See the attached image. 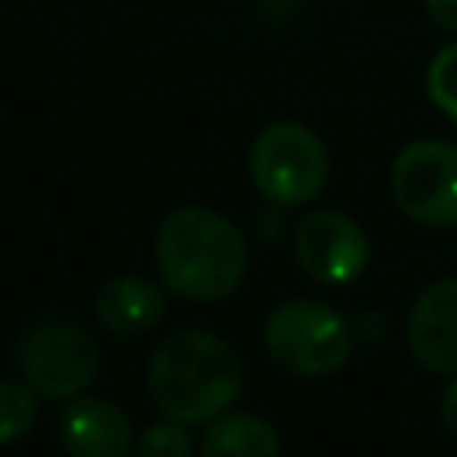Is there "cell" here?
<instances>
[{"instance_id":"6da1fadb","label":"cell","mask_w":457,"mask_h":457,"mask_svg":"<svg viewBox=\"0 0 457 457\" xmlns=\"http://www.w3.org/2000/svg\"><path fill=\"white\" fill-rule=\"evenodd\" d=\"M146 389L168 418L182 425H211L239 396L243 364L221 336L207 328H186L154 350Z\"/></svg>"},{"instance_id":"7a4b0ae2","label":"cell","mask_w":457,"mask_h":457,"mask_svg":"<svg viewBox=\"0 0 457 457\" xmlns=\"http://www.w3.org/2000/svg\"><path fill=\"white\" fill-rule=\"evenodd\" d=\"M161 282L186 300H225L246 275L243 232L211 207L171 211L154 236Z\"/></svg>"},{"instance_id":"3957f363","label":"cell","mask_w":457,"mask_h":457,"mask_svg":"<svg viewBox=\"0 0 457 457\" xmlns=\"http://www.w3.org/2000/svg\"><path fill=\"white\" fill-rule=\"evenodd\" d=\"M264 350L282 371L321 378L346 364L353 332L321 300H286L264 321Z\"/></svg>"},{"instance_id":"277c9868","label":"cell","mask_w":457,"mask_h":457,"mask_svg":"<svg viewBox=\"0 0 457 457\" xmlns=\"http://www.w3.org/2000/svg\"><path fill=\"white\" fill-rule=\"evenodd\" d=\"M332 161L321 136L300 121H275L261 129L250 146V179L275 207H300L328 182Z\"/></svg>"},{"instance_id":"5b68a950","label":"cell","mask_w":457,"mask_h":457,"mask_svg":"<svg viewBox=\"0 0 457 457\" xmlns=\"http://www.w3.org/2000/svg\"><path fill=\"white\" fill-rule=\"evenodd\" d=\"M14 361L25 382L46 400L79 396L100 371V350L93 332L68 318L32 321L14 343Z\"/></svg>"},{"instance_id":"8992f818","label":"cell","mask_w":457,"mask_h":457,"mask_svg":"<svg viewBox=\"0 0 457 457\" xmlns=\"http://www.w3.org/2000/svg\"><path fill=\"white\" fill-rule=\"evenodd\" d=\"M396 207L425 228L457 225V146L443 139L407 143L389 171Z\"/></svg>"},{"instance_id":"52a82bcc","label":"cell","mask_w":457,"mask_h":457,"mask_svg":"<svg viewBox=\"0 0 457 457\" xmlns=\"http://www.w3.org/2000/svg\"><path fill=\"white\" fill-rule=\"evenodd\" d=\"M293 253L311 278L343 286L364 271L368 239L361 225L343 211H311L300 218L293 232Z\"/></svg>"},{"instance_id":"ba28073f","label":"cell","mask_w":457,"mask_h":457,"mask_svg":"<svg viewBox=\"0 0 457 457\" xmlns=\"http://www.w3.org/2000/svg\"><path fill=\"white\" fill-rule=\"evenodd\" d=\"M407 346L425 371H457V278L425 286L407 318Z\"/></svg>"},{"instance_id":"9c48e42d","label":"cell","mask_w":457,"mask_h":457,"mask_svg":"<svg viewBox=\"0 0 457 457\" xmlns=\"http://www.w3.org/2000/svg\"><path fill=\"white\" fill-rule=\"evenodd\" d=\"M61 446L71 457H125L132 446V425L129 414L100 396L71 400V407L61 414Z\"/></svg>"},{"instance_id":"30bf717a","label":"cell","mask_w":457,"mask_h":457,"mask_svg":"<svg viewBox=\"0 0 457 457\" xmlns=\"http://www.w3.org/2000/svg\"><path fill=\"white\" fill-rule=\"evenodd\" d=\"M164 314V293L143 275H118L96 296V318L114 336H139Z\"/></svg>"},{"instance_id":"8fae6325","label":"cell","mask_w":457,"mask_h":457,"mask_svg":"<svg viewBox=\"0 0 457 457\" xmlns=\"http://www.w3.org/2000/svg\"><path fill=\"white\" fill-rule=\"evenodd\" d=\"M200 457H278V432L257 414H218L200 439Z\"/></svg>"},{"instance_id":"7c38bea8","label":"cell","mask_w":457,"mask_h":457,"mask_svg":"<svg viewBox=\"0 0 457 457\" xmlns=\"http://www.w3.org/2000/svg\"><path fill=\"white\" fill-rule=\"evenodd\" d=\"M39 414V393L29 382L0 378V443H18L32 432Z\"/></svg>"},{"instance_id":"4fadbf2b","label":"cell","mask_w":457,"mask_h":457,"mask_svg":"<svg viewBox=\"0 0 457 457\" xmlns=\"http://www.w3.org/2000/svg\"><path fill=\"white\" fill-rule=\"evenodd\" d=\"M425 89H428V100H432L446 118L457 121V39L446 43V46L432 57V64H428V71H425Z\"/></svg>"},{"instance_id":"5bb4252c","label":"cell","mask_w":457,"mask_h":457,"mask_svg":"<svg viewBox=\"0 0 457 457\" xmlns=\"http://www.w3.org/2000/svg\"><path fill=\"white\" fill-rule=\"evenodd\" d=\"M132 450H136V457H189L193 439H189V428H186L182 421L168 418V421L146 425V428L136 436Z\"/></svg>"},{"instance_id":"9a60e30c","label":"cell","mask_w":457,"mask_h":457,"mask_svg":"<svg viewBox=\"0 0 457 457\" xmlns=\"http://www.w3.org/2000/svg\"><path fill=\"white\" fill-rule=\"evenodd\" d=\"M425 11L439 29L457 36V0H425Z\"/></svg>"},{"instance_id":"2e32d148","label":"cell","mask_w":457,"mask_h":457,"mask_svg":"<svg viewBox=\"0 0 457 457\" xmlns=\"http://www.w3.org/2000/svg\"><path fill=\"white\" fill-rule=\"evenodd\" d=\"M439 414H443V425H446V432L457 439V375H453V382H450V386H446V393H443Z\"/></svg>"}]
</instances>
